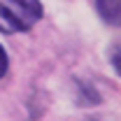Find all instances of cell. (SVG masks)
<instances>
[{"mask_svg":"<svg viewBox=\"0 0 121 121\" xmlns=\"http://www.w3.org/2000/svg\"><path fill=\"white\" fill-rule=\"evenodd\" d=\"M7 68H9V58H7V51H5V47H0V79L5 77Z\"/></svg>","mask_w":121,"mask_h":121,"instance_id":"cell-3","label":"cell"},{"mask_svg":"<svg viewBox=\"0 0 121 121\" xmlns=\"http://www.w3.org/2000/svg\"><path fill=\"white\" fill-rule=\"evenodd\" d=\"M44 14L40 0H0V33L16 35L30 30Z\"/></svg>","mask_w":121,"mask_h":121,"instance_id":"cell-1","label":"cell"},{"mask_svg":"<svg viewBox=\"0 0 121 121\" xmlns=\"http://www.w3.org/2000/svg\"><path fill=\"white\" fill-rule=\"evenodd\" d=\"M95 9L103 16V21L109 26H119L121 16V0H95Z\"/></svg>","mask_w":121,"mask_h":121,"instance_id":"cell-2","label":"cell"}]
</instances>
